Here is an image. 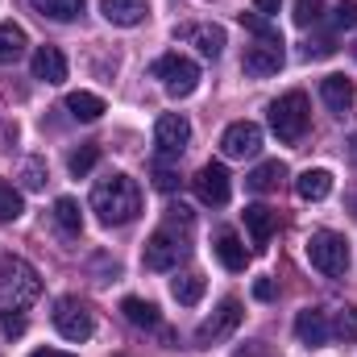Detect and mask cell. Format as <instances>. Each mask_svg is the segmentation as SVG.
Masks as SVG:
<instances>
[{"label":"cell","instance_id":"obj_1","mask_svg":"<svg viewBox=\"0 0 357 357\" xmlns=\"http://www.w3.org/2000/svg\"><path fill=\"white\" fill-rule=\"evenodd\" d=\"M91 212L104 225H129L142 212V191L129 175H108L91 187Z\"/></svg>","mask_w":357,"mask_h":357},{"label":"cell","instance_id":"obj_2","mask_svg":"<svg viewBox=\"0 0 357 357\" xmlns=\"http://www.w3.org/2000/svg\"><path fill=\"white\" fill-rule=\"evenodd\" d=\"M42 295V278L25 258H0V312H25Z\"/></svg>","mask_w":357,"mask_h":357},{"label":"cell","instance_id":"obj_3","mask_svg":"<svg viewBox=\"0 0 357 357\" xmlns=\"http://www.w3.org/2000/svg\"><path fill=\"white\" fill-rule=\"evenodd\" d=\"M307 125H312V108H307V96L303 91H287V96H278L270 104V129H274L278 142H287V146L303 142Z\"/></svg>","mask_w":357,"mask_h":357},{"label":"cell","instance_id":"obj_4","mask_svg":"<svg viewBox=\"0 0 357 357\" xmlns=\"http://www.w3.org/2000/svg\"><path fill=\"white\" fill-rule=\"evenodd\" d=\"M307 258H312V266L320 274L341 278L349 270V241L341 233H333V229H320V233L307 237Z\"/></svg>","mask_w":357,"mask_h":357},{"label":"cell","instance_id":"obj_5","mask_svg":"<svg viewBox=\"0 0 357 357\" xmlns=\"http://www.w3.org/2000/svg\"><path fill=\"white\" fill-rule=\"evenodd\" d=\"M150 75L167 88V96H175V100H183V96H191V91L199 88V67H195L187 54H178V50L162 54V59L150 67Z\"/></svg>","mask_w":357,"mask_h":357},{"label":"cell","instance_id":"obj_6","mask_svg":"<svg viewBox=\"0 0 357 357\" xmlns=\"http://www.w3.org/2000/svg\"><path fill=\"white\" fill-rule=\"evenodd\" d=\"M54 328H59V337H67V341H75V345H84L91 333H96V320H91L88 303H79V299H59L54 303Z\"/></svg>","mask_w":357,"mask_h":357},{"label":"cell","instance_id":"obj_7","mask_svg":"<svg viewBox=\"0 0 357 357\" xmlns=\"http://www.w3.org/2000/svg\"><path fill=\"white\" fill-rule=\"evenodd\" d=\"M175 42L195 46L204 59H220V54H225V46H229V33H225V25H212V21H191V25H178V29H175Z\"/></svg>","mask_w":357,"mask_h":357},{"label":"cell","instance_id":"obj_8","mask_svg":"<svg viewBox=\"0 0 357 357\" xmlns=\"http://www.w3.org/2000/svg\"><path fill=\"white\" fill-rule=\"evenodd\" d=\"M237 324H241V303L237 299H225L199 328H195V345L199 349H208V345H216V341H225V337H233L237 333Z\"/></svg>","mask_w":357,"mask_h":357},{"label":"cell","instance_id":"obj_9","mask_svg":"<svg viewBox=\"0 0 357 357\" xmlns=\"http://www.w3.org/2000/svg\"><path fill=\"white\" fill-rule=\"evenodd\" d=\"M187 142H191L187 116H183V112H162L158 125H154V146H158V154H162V158H178V154L187 150Z\"/></svg>","mask_w":357,"mask_h":357},{"label":"cell","instance_id":"obj_10","mask_svg":"<svg viewBox=\"0 0 357 357\" xmlns=\"http://www.w3.org/2000/svg\"><path fill=\"white\" fill-rule=\"evenodd\" d=\"M282 63H287V50H282V42H254V46H245V59H241V67H245V75H254V79H266V75H278L282 71Z\"/></svg>","mask_w":357,"mask_h":357},{"label":"cell","instance_id":"obj_11","mask_svg":"<svg viewBox=\"0 0 357 357\" xmlns=\"http://www.w3.org/2000/svg\"><path fill=\"white\" fill-rule=\"evenodd\" d=\"M262 150V129L254 121H233L220 137V154L225 158H254Z\"/></svg>","mask_w":357,"mask_h":357},{"label":"cell","instance_id":"obj_12","mask_svg":"<svg viewBox=\"0 0 357 357\" xmlns=\"http://www.w3.org/2000/svg\"><path fill=\"white\" fill-rule=\"evenodd\" d=\"M183 254H187V241H178L171 229H158V233L146 241L142 262H146V270H171V266H178Z\"/></svg>","mask_w":357,"mask_h":357},{"label":"cell","instance_id":"obj_13","mask_svg":"<svg viewBox=\"0 0 357 357\" xmlns=\"http://www.w3.org/2000/svg\"><path fill=\"white\" fill-rule=\"evenodd\" d=\"M191 187H195V195H199L204 204H212V208L229 204V195H233L229 171H225L220 162H208V167H199V175L191 178Z\"/></svg>","mask_w":357,"mask_h":357},{"label":"cell","instance_id":"obj_14","mask_svg":"<svg viewBox=\"0 0 357 357\" xmlns=\"http://www.w3.org/2000/svg\"><path fill=\"white\" fill-rule=\"evenodd\" d=\"M295 337H299V345H307V349H320V345H328V337H333V328H328V316H324L320 307H303V312L295 316Z\"/></svg>","mask_w":357,"mask_h":357},{"label":"cell","instance_id":"obj_15","mask_svg":"<svg viewBox=\"0 0 357 357\" xmlns=\"http://www.w3.org/2000/svg\"><path fill=\"white\" fill-rule=\"evenodd\" d=\"M29 67H33V79H42V84H63L67 79V59H63L59 46H38Z\"/></svg>","mask_w":357,"mask_h":357},{"label":"cell","instance_id":"obj_16","mask_svg":"<svg viewBox=\"0 0 357 357\" xmlns=\"http://www.w3.org/2000/svg\"><path fill=\"white\" fill-rule=\"evenodd\" d=\"M274 225H278V212H270L266 204H250V208H245V229H250V241H254L258 254L270 245Z\"/></svg>","mask_w":357,"mask_h":357},{"label":"cell","instance_id":"obj_17","mask_svg":"<svg viewBox=\"0 0 357 357\" xmlns=\"http://www.w3.org/2000/svg\"><path fill=\"white\" fill-rule=\"evenodd\" d=\"M100 13H104L108 25H125V29H129V25H142V21H146L150 4H146V0H104Z\"/></svg>","mask_w":357,"mask_h":357},{"label":"cell","instance_id":"obj_18","mask_svg":"<svg viewBox=\"0 0 357 357\" xmlns=\"http://www.w3.org/2000/svg\"><path fill=\"white\" fill-rule=\"evenodd\" d=\"M212 250H216V258H220V266L225 270H245V262H250V250L241 245V237H237L233 229H220Z\"/></svg>","mask_w":357,"mask_h":357},{"label":"cell","instance_id":"obj_19","mask_svg":"<svg viewBox=\"0 0 357 357\" xmlns=\"http://www.w3.org/2000/svg\"><path fill=\"white\" fill-rule=\"evenodd\" d=\"M320 96H324V104L333 108V112H349L357 100V88L354 79H345V75H328L324 84H320Z\"/></svg>","mask_w":357,"mask_h":357},{"label":"cell","instance_id":"obj_20","mask_svg":"<svg viewBox=\"0 0 357 357\" xmlns=\"http://www.w3.org/2000/svg\"><path fill=\"white\" fill-rule=\"evenodd\" d=\"M295 191H299V199H307V204H320V199L333 191V175H328L324 167H316V171L307 167L303 175L295 178Z\"/></svg>","mask_w":357,"mask_h":357},{"label":"cell","instance_id":"obj_21","mask_svg":"<svg viewBox=\"0 0 357 357\" xmlns=\"http://www.w3.org/2000/svg\"><path fill=\"white\" fill-rule=\"evenodd\" d=\"M121 312H125V320H129L133 328H158V324H162L158 307H154L150 299H137V295H129V299L121 303Z\"/></svg>","mask_w":357,"mask_h":357},{"label":"cell","instance_id":"obj_22","mask_svg":"<svg viewBox=\"0 0 357 357\" xmlns=\"http://www.w3.org/2000/svg\"><path fill=\"white\" fill-rule=\"evenodd\" d=\"M25 46H29L25 29H21V25H13V21H4V25H0V67L17 63V59L25 54Z\"/></svg>","mask_w":357,"mask_h":357},{"label":"cell","instance_id":"obj_23","mask_svg":"<svg viewBox=\"0 0 357 357\" xmlns=\"http://www.w3.org/2000/svg\"><path fill=\"white\" fill-rule=\"evenodd\" d=\"M282 178H287V167H282L278 158H270V162H262L258 171H250L245 187H250V191H258V195H266V191H274Z\"/></svg>","mask_w":357,"mask_h":357},{"label":"cell","instance_id":"obj_24","mask_svg":"<svg viewBox=\"0 0 357 357\" xmlns=\"http://www.w3.org/2000/svg\"><path fill=\"white\" fill-rule=\"evenodd\" d=\"M67 112H71L75 121H100V116H104V100H100L96 91H71V96H67Z\"/></svg>","mask_w":357,"mask_h":357},{"label":"cell","instance_id":"obj_25","mask_svg":"<svg viewBox=\"0 0 357 357\" xmlns=\"http://www.w3.org/2000/svg\"><path fill=\"white\" fill-rule=\"evenodd\" d=\"M38 17H50V21H75L84 13V0H29Z\"/></svg>","mask_w":357,"mask_h":357},{"label":"cell","instance_id":"obj_26","mask_svg":"<svg viewBox=\"0 0 357 357\" xmlns=\"http://www.w3.org/2000/svg\"><path fill=\"white\" fill-rule=\"evenodd\" d=\"M54 220H59V229H63V233H71V237L84 229V212H79V204H75L71 195L54 199Z\"/></svg>","mask_w":357,"mask_h":357},{"label":"cell","instance_id":"obj_27","mask_svg":"<svg viewBox=\"0 0 357 357\" xmlns=\"http://www.w3.org/2000/svg\"><path fill=\"white\" fill-rule=\"evenodd\" d=\"M96 162H100V146H96V142H84L79 150H71L67 171H71L75 178H84V175H91V171H96Z\"/></svg>","mask_w":357,"mask_h":357},{"label":"cell","instance_id":"obj_28","mask_svg":"<svg viewBox=\"0 0 357 357\" xmlns=\"http://www.w3.org/2000/svg\"><path fill=\"white\" fill-rule=\"evenodd\" d=\"M171 295H175L183 307L199 303V299H204V278H199V274H178L175 282H171Z\"/></svg>","mask_w":357,"mask_h":357},{"label":"cell","instance_id":"obj_29","mask_svg":"<svg viewBox=\"0 0 357 357\" xmlns=\"http://www.w3.org/2000/svg\"><path fill=\"white\" fill-rule=\"evenodd\" d=\"M25 212V199H21V191L13 187V183H4L0 178V220H17Z\"/></svg>","mask_w":357,"mask_h":357},{"label":"cell","instance_id":"obj_30","mask_svg":"<svg viewBox=\"0 0 357 357\" xmlns=\"http://www.w3.org/2000/svg\"><path fill=\"white\" fill-rule=\"evenodd\" d=\"M241 25H245V29H250L254 38H262V42H282V33H278V29L270 25L262 13H241Z\"/></svg>","mask_w":357,"mask_h":357},{"label":"cell","instance_id":"obj_31","mask_svg":"<svg viewBox=\"0 0 357 357\" xmlns=\"http://www.w3.org/2000/svg\"><path fill=\"white\" fill-rule=\"evenodd\" d=\"M21 183H25L29 191H42V187H46V162H42V158H25V162H21Z\"/></svg>","mask_w":357,"mask_h":357},{"label":"cell","instance_id":"obj_32","mask_svg":"<svg viewBox=\"0 0 357 357\" xmlns=\"http://www.w3.org/2000/svg\"><path fill=\"white\" fill-rule=\"evenodd\" d=\"M341 341H357V303H349L341 316H337V328H333Z\"/></svg>","mask_w":357,"mask_h":357},{"label":"cell","instance_id":"obj_33","mask_svg":"<svg viewBox=\"0 0 357 357\" xmlns=\"http://www.w3.org/2000/svg\"><path fill=\"white\" fill-rule=\"evenodd\" d=\"M357 25V0H341L333 8V29H354Z\"/></svg>","mask_w":357,"mask_h":357},{"label":"cell","instance_id":"obj_34","mask_svg":"<svg viewBox=\"0 0 357 357\" xmlns=\"http://www.w3.org/2000/svg\"><path fill=\"white\" fill-rule=\"evenodd\" d=\"M320 21V0H295V25H316Z\"/></svg>","mask_w":357,"mask_h":357},{"label":"cell","instance_id":"obj_35","mask_svg":"<svg viewBox=\"0 0 357 357\" xmlns=\"http://www.w3.org/2000/svg\"><path fill=\"white\" fill-rule=\"evenodd\" d=\"M0 328H4V337H21V333H25L21 312H4V316H0Z\"/></svg>","mask_w":357,"mask_h":357},{"label":"cell","instance_id":"obj_36","mask_svg":"<svg viewBox=\"0 0 357 357\" xmlns=\"http://www.w3.org/2000/svg\"><path fill=\"white\" fill-rule=\"evenodd\" d=\"M154 187H158V191H175L178 175H175V171H167V167H158V171H154Z\"/></svg>","mask_w":357,"mask_h":357},{"label":"cell","instance_id":"obj_37","mask_svg":"<svg viewBox=\"0 0 357 357\" xmlns=\"http://www.w3.org/2000/svg\"><path fill=\"white\" fill-rule=\"evenodd\" d=\"M254 295H258L262 303H270V299L278 295V287H274V278H258V282H254Z\"/></svg>","mask_w":357,"mask_h":357},{"label":"cell","instance_id":"obj_38","mask_svg":"<svg viewBox=\"0 0 357 357\" xmlns=\"http://www.w3.org/2000/svg\"><path fill=\"white\" fill-rule=\"evenodd\" d=\"M254 8H258L262 17H274V13H278V0H254Z\"/></svg>","mask_w":357,"mask_h":357},{"label":"cell","instance_id":"obj_39","mask_svg":"<svg viewBox=\"0 0 357 357\" xmlns=\"http://www.w3.org/2000/svg\"><path fill=\"white\" fill-rule=\"evenodd\" d=\"M29 357H71V354H63V349H38V354H29Z\"/></svg>","mask_w":357,"mask_h":357},{"label":"cell","instance_id":"obj_40","mask_svg":"<svg viewBox=\"0 0 357 357\" xmlns=\"http://www.w3.org/2000/svg\"><path fill=\"white\" fill-rule=\"evenodd\" d=\"M349 158H354V162H357V133H354V137H349Z\"/></svg>","mask_w":357,"mask_h":357},{"label":"cell","instance_id":"obj_41","mask_svg":"<svg viewBox=\"0 0 357 357\" xmlns=\"http://www.w3.org/2000/svg\"><path fill=\"white\" fill-rule=\"evenodd\" d=\"M354 59H357V46H354Z\"/></svg>","mask_w":357,"mask_h":357}]
</instances>
